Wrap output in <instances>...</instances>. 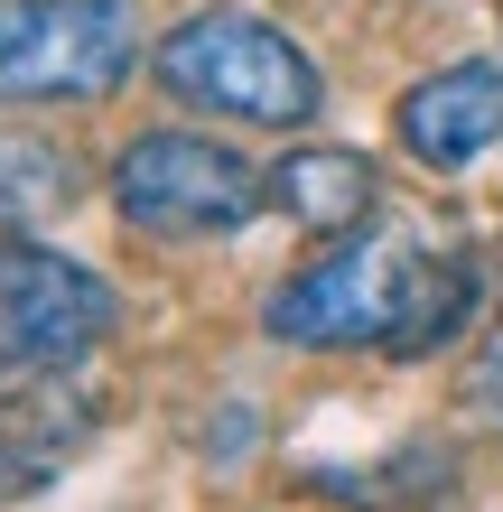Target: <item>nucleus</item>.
Instances as JSON below:
<instances>
[{"label": "nucleus", "mask_w": 503, "mask_h": 512, "mask_svg": "<svg viewBox=\"0 0 503 512\" xmlns=\"http://www.w3.org/2000/svg\"><path fill=\"white\" fill-rule=\"evenodd\" d=\"M466 410H476L485 429L503 438V326H494V336L476 345V364H466Z\"/></svg>", "instance_id": "nucleus-9"}, {"label": "nucleus", "mask_w": 503, "mask_h": 512, "mask_svg": "<svg viewBox=\"0 0 503 512\" xmlns=\"http://www.w3.org/2000/svg\"><path fill=\"white\" fill-rule=\"evenodd\" d=\"M150 75L177 103L224 112V122H252V131H308L317 103H327L317 56L289 38L280 19H261V10H187L150 47Z\"/></svg>", "instance_id": "nucleus-2"}, {"label": "nucleus", "mask_w": 503, "mask_h": 512, "mask_svg": "<svg viewBox=\"0 0 503 512\" xmlns=\"http://www.w3.org/2000/svg\"><path fill=\"white\" fill-rule=\"evenodd\" d=\"M75 196H84L75 149H56V140H38V131H0V233L66 215Z\"/></svg>", "instance_id": "nucleus-8"}, {"label": "nucleus", "mask_w": 503, "mask_h": 512, "mask_svg": "<svg viewBox=\"0 0 503 512\" xmlns=\"http://www.w3.org/2000/svg\"><path fill=\"white\" fill-rule=\"evenodd\" d=\"M373 205H382V168L364 149L299 140L271 168V215H289L299 233H354V224H373Z\"/></svg>", "instance_id": "nucleus-7"}, {"label": "nucleus", "mask_w": 503, "mask_h": 512, "mask_svg": "<svg viewBox=\"0 0 503 512\" xmlns=\"http://www.w3.org/2000/svg\"><path fill=\"white\" fill-rule=\"evenodd\" d=\"M122 326V298H112L103 270H84L47 243H0V410L38 419L66 373L94 364V345Z\"/></svg>", "instance_id": "nucleus-3"}, {"label": "nucleus", "mask_w": 503, "mask_h": 512, "mask_svg": "<svg viewBox=\"0 0 503 512\" xmlns=\"http://www.w3.org/2000/svg\"><path fill=\"white\" fill-rule=\"evenodd\" d=\"M10 438H19V429H0V494H19V485H38V466H28V457H19Z\"/></svg>", "instance_id": "nucleus-10"}, {"label": "nucleus", "mask_w": 503, "mask_h": 512, "mask_svg": "<svg viewBox=\"0 0 503 512\" xmlns=\"http://www.w3.org/2000/svg\"><path fill=\"white\" fill-rule=\"evenodd\" d=\"M429 280H438V252L373 215V224L336 233L317 261H299L271 298H261V336H280L299 354H336V345L401 354L420 308H429Z\"/></svg>", "instance_id": "nucleus-1"}, {"label": "nucleus", "mask_w": 503, "mask_h": 512, "mask_svg": "<svg viewBox=\"0 0 503 512\" xmlns=\"http://www.w3.org/2000/svg\"><path fill=\"white\" fill-rule=\"evenodd\" d=\"M140 66V0H0V103H103Z\"/></svg>", "instance_id": "nucleus-4"}, {"label": "nucleus", "mask_w": 503, "mask_h": 512, "mask_svg": "<svg viewBox=\"0 0 503 512\" xmlns=\"http://www.w3.org/2000/svg\"><path fill=\"white\" fill-rule=\"evenodd\" d=\"M112 205H122L131 233H168V243H205V233H243L261 205H271V177H261L243 149L196 140V131H150L112 159Z\"/></svg>", "instance_id": "nucleus-5"}, {"label": "nucleus", "mask_w": 503, "mask_h": 512, "mask_svg": "<svg viewBox=\"0 0 503 512\" xmlns=\"http://www.w3.org/2000/svg\"><path fill=\"white\" fill-rule=\"evenodd\" d=\"M392 131H401V149H410V159H420V168H438V177L476 168L485 149L503 140V66H494V56H466V66L420 75V84L401 94Z\"/></svg>", "instance_id": "nucleus-6"}]
</instances>
